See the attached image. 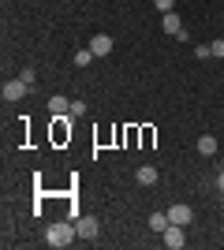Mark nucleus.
Instances as JSON below:
<instances>
[{"mask_svg": "<svg viewBox=\"0 0 224 250\" xmlns=\"http://www.w3.org/2000/svg\"><path fill=\"white\" fill-rule=\"evenodd\" d=\"M194 56H198V60H209V56H213V49H209V45H194Z\"/></svg>", "mask_w": 224, "mask_h": 250, "instance_id": "nucleus-14", "label": "nucleus"}, {"mask_svg": "<svg viewBox=\"0 0 224 250\" xmlns=\"http://www.w3.org/2000/svg\"><path fill=\"white\" fill-rule=\"evenodd\" d=\"M75 228H79L82 239H94V235H97V220L94 217H79V220H75Z\"/></svg>", "mask_w": 224, "mask_h": 250, "instance_id": "nucleus-6", "label": "nucleus"}, {"mask_svg": "<svg viewBox=\"0 0 224 250\" xmlns=\"http://www.w3.org/2000/svg\"><path fill=\"white\" fill-rule=\"evenodd\" d=\"M86 112V101H71V116H82Z\"/></svg>", "mask_w": 224, "mask_h": 250, "instance_id": "nucleus-17", "label": "nucleus"}, {"mask_svg": "<svg viewBox=\"0 0 224 250\" xmlns=\"http://www.w3.org/2000/svg\"><path fill=\"white\" fill-rule=\"evenodd\" d=\"M168 224H172L168 213H153V217H149V228L157 231V235H164V231H168Z\"/></svg>", "mask_w": 224, "mask_h": 250, "instance_id": "nucleus-9", "label": "nucleus"}, {"mask_svg": "<svg viewBox=\"0 0 224 250\" xmlns=\"http://www.w3.org/2000/svg\"><path fill=\"white\" fill-rule=\"evenodd\" d=\"M75 235H79V228L75 224H53V228L45 231V239H49V247H67V243H75Z\"/></svg>", "mask_w": 224, "mask_h": 250, "instance_id": "nucleus-1", "label": "nucleus"}, {"mask_svg": "<svg viewBox=\"0 0 224 250\" xmlns=\"http://www.w3.org/2000/svg\"><path fill=\"white\" fill-rule=\"evenodd\" d=\"M153 4H157V11H172L176 8V0H153Z\"/></svg>", "mask_w": 224, "mask_h": 250, "instance_id": "nucleus-16", "label": "nucleus"}, {"mask_svg": "<svg viewBox=\"0 0 224 250\" xmlns=\"http://www.w3.org/2000/svg\"><path fill=\"white\" fill-rule=\"evenodd\" d=\"M135 179H139L142 187H153V183H157V168H153V165H142L139 172H135Z\"/></svg>", "mask_w": 224, "mask_h": 250, "instance_id": "nucleus-7", "label": "nucleus"}, {"mask_svg": "<svg viewBox=\"0 0 224 250\" xmlns=\"http://www.w3.org/2000/svg\"><path fill=\"white\" fill-rule=\"evenodd\" d=\"M198 153H202V157H213L217 153V138L213 135H202V138H198Z\"/></svg>", "mask_w": 224, "mask_h": 250, "instance_id": "nucleus-11", "label": "nucleus"}, {"mask_svg": "<svg viewBox=\"0 0 224 250\" xmlns=\"http://www.w3.org/2000/svg\"><path fill=\"white\" fill-rule=\"evenodd\" d=\"M161 239H164V247L180 250V247H183V228H180V224H168V231H164Z\"/></svg>", "mask_w": 224, "mask_h": 250, "instance_id": "nucleus-5", "label": "nucleus"}, {"mask_svg": "<svg viewBox=\"0 0 224 250\" xmlns=\"http://www.w3.org/2000/svg\"><path fill=\"white\" fill-rule=\"evenodd\" d=\"M26 90H30V83H22V79H11V83H4L0 97H4V101H19V97H26Z\"/></svg>", "mask_w": 224, "mask_h": 250, "instance_id": "nucleus-2", "label": "nucleus"}, {"mask_svg": "<svg viewBox=\"0 0 224 250\" xmlns=\"http://www.w3.org/2000/svg\"><path fill=\"white\" fill-rule=\"evenodd\" d=\"M64 120H67V116H56V127H53V138H56V142H64V138L71 135V127H67Z\"/></svg>", "mask_w": 224, "mask_h": 250, "instance_id": "nucleus-13", "label": "nucleus"}, {"mask_svg": "<svg viewBox=\"0 0 224 250\" xmlns=\"http://www.w3.org/2000/svg\"><path fill=\"white\" fill-rule=\"evenodd\" d=\"M209 49H213V56H217V60H221V56H224V38H217V42L209 45Z\"/></svg>", "mask_w": 224, "mask_h": 250, "instance_id": "nucleus-15", "label": "nucleus"}, {"mask_svg": "<svg viewBox=\"0 0 224 250\" xmlns=\"http://www.w3.org/2000/svg\"><path fill=\"white\" fill-rule=\"evenodd\" d=\"M217 187H221V194H224V172H221V176H217Z\"/></svg>", "mask_w": 224, "mask_h": 250, "instance_id": "nucleus-18", "label": "nucleus"}, {"mask_svg": "<svg viewBox=\"0 0 224 250\" xmlns=\"http://www.w3.org/2000/svg\"><path fill=\"white\" fill-rule=\"evenodd\" d=\"M90 52H94V56H108V52H112V38H108V34H94V38H90Z\"/></svg>", "mask_w": 224, "mask_h": 250, "instance_id": "nucleus-3", "label": "nucleus"}, {"mask_svg": "<svg viewBox=\"0 0 224 250\" xmlns=\"http://www.w3.org/2000/svg\"><path fill=\"white\" fill-rule=\"evenodd\" d=\"M164 30H168L172 38H180V34H183V22H180L176 11H164Z\"/></svg>", "mask_w": 224, "mask_h": 250, "instance_id": "nucleus-8", "label": "nucleus"}, {"mask_svg": "<svg viewBox=\"0 0 224 250\" xmlns=\"http://www.w3.org/2000/svg\"><path fill=\"white\" fill-rule=\"evenodd\" d=\"M49 112H53V116H67V112H71V104H67V97H60V94H56L53 101H49Z\"/></svg>", "mask_w": 224, "mask_h": 250, "instance_id": "nucleus-10", "label": "nucleus"}, {"mask_svg": "<svg viewBox=\"0 0 224 250\" xmlns=\"http://www.w3.org/2000/svg\"><path fill=\"white\" fill-rule=\"evenodd\" d=\"M71 60H75V67H90V63H94L97 56H94V52H90V45H86V49H79V52H75Z\"/></svg>", "mask_w": 224, "mask_h": 250, "instance_id": "nucleus-12", "label": "nucleus"}, {"mask_svg": "<svg viewBox=\"0 0 224 250\" xmlns=\"http://www.w3.org/2000/svg\"><path fill=\"white\" fill-rule=\"evenodd\" d=\"M168 220H172V224H180V228H187V224L194 220V213H191L187 206H172V209H168Z\"/></svg>", "mask_w": 224, "mask_h": 250, "instance_id": "nucleus-4", "label": "nucleus"}]
</instances>
